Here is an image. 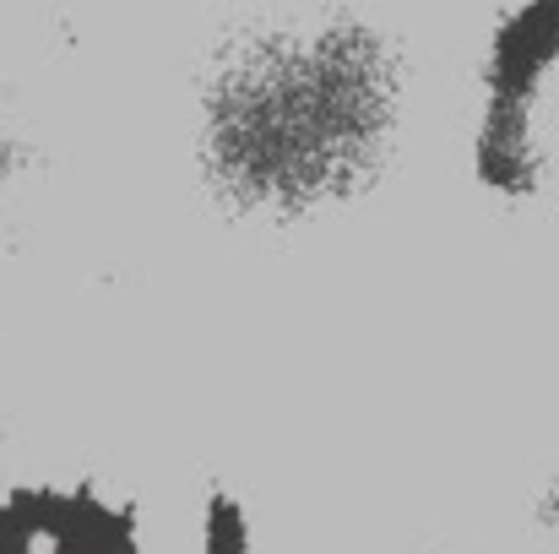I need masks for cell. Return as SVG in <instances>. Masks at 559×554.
Instances as JSON below:
<instances>
[{"label": "cell", "mask_w": 559, "mask_h": 554, "mask_svg": "<svg viewBox=\"0 0 559 554\" xmlns=\"http://www.w3.org/2000/svg\"><path fill=\"white\" fill-rule=\"evenodd\" d=\"M402 49L359 16L294 11L250 22L201 71V180L266 217H310L385 169L402 137Z\"/></svg>", "instance_id": "cell-1"}]
</instances>
